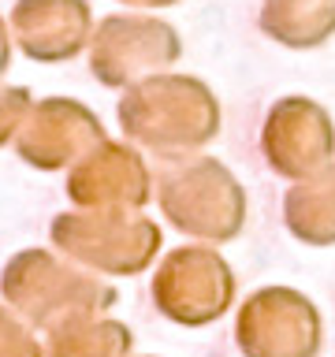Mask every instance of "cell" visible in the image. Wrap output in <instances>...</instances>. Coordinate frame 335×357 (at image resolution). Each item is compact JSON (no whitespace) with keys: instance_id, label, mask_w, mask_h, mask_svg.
Instances as JSON below:
<instances>
[{"instance_id":"1","label":"cell","mask_w":335,"mask_h":357,"mask_svg":"<svg viewBox=\"0 0 335 357\" xmlns=\"http://www.w3.org/2000/svg\"><path fill=\"white\" fill-rule=\"evenodd\" d=\"M119 130L153 156H190L220 130V108L205 82L190 75H149L123 89L116 105Z\"/></svg>"},{"instance_id":"2","label":"cell","mask_w":335,"mask_h":357,"mask_svg":"<svg viewBox=\"0 0 335 357\" xmlns=\"http://www.w3.org/2000/svg\"><path fill=\"white\" fill-rule=\"evenodd\" d=\"M8 309L30 328L52 331L75 317H100L116 305V287L52 250H22L0 272Z\"/></svg>"},{"instance_id":"3","label":"cell","mask_w":335,"mask_h":357,"mask_svg":"<svg viewBox=\"0 0 335 357\" xmlns=\"http://www.w3.org/2000/svg\"><path fill=\"white\" fill-rule=\"evenodd\" d=\"M67 261L94 275H138L161 253V227L142 208H75L49 223Z\"/></svg>"},{"instance_id":"4","label":"cell","mask_w":335,"mask_h":357,"mask_svg":"<svg viewBox=\"0 0 335 357\" xmlns=\"http://www.w3.org/2000/svg\"><path fill=\"white\" fill-rule=\"evenodd\" d=\"M161 212L190 238L228 242L242 231V190L231 172L209 156H175L153 186Z\"/></svg>"},{"instance_id":"5","label":"cell","mask_w":335,"mask_h":357,"mask_svg":"<svg viewBox=\"0 0 335 357\" xmlns=\"http://www.w3.org/2000/svg\"><path fill=\"white\" fill-rule=\"evenodd\" d=\"M89 75L108 89H127L149 75H161L183 56L175 26L149 11H119L97 22L89 38Z\"/></svg>"},{"instance_id":"6","label":"cell","mask_w":335,"mask_h":357,"mask_svg":"<svg viewBox=\"0 0 335 357\" xmlns=\"http://www.w3.org/2000/svg\"><path fill=\"white\" fill-rule=\"evenodd\" d=\"M234 298V275L209 245H179L153 275V301L172 324L201 328L228 312Z\"/></svg>"},{"instance_id":"7","label":"cell","mask_w":335,"mask_h":357,"mask_svg":"<svg viewBox=\"0 0 335 357\" xmlns=\"http://www.w3.org/2000/svg\"><path fill=\"white\" fill-rule=\"evenodd\" d=\"M234 339L246 357H317L320 317L306 294L268 287L239 309Z\"/></svg>"},{"instance_id":"8","label":"cell","mask_w":335,"mask_h":357,"mask_svg":"<svg viewBox=\"0 0 335 357\" xmlns=\"http://www.w3.org/2000/svg\"><path fill=\"white\" fill-rule=\"evenodd\" d=\"M105 138H108L105 123H100L97 112H89L82 100L41 97L30 105L27 119H22V127L15 134V153L27 167L60 172V167L78 164Z\"/></svg>"},{"instance_id":"9","label":"cell","mask_w":335,"mask_h":357,"mask_svg":"<svg viewBox=\"0 0 335 357\" xmlns=\"http://www.w3.org/2000/svg\"><path fill=\"white\" fill-rule=\"evenodd\" d=\"M153 175L138 145L105 138L67 167V201L75 208H145Z\"/></svg>"},{"instance_id":"10","label":"cell","mask_w":335,"mask_h":357,"mask_svg":"<svg viewBox=\"0 0 335 357\" xmlns=\"http://www.w3.org/2000/svg\"><path fill=\"white\" fill-rule=\"evenodd\" d=\"M8 30L27 60L67 63L89 49L94 11L86 0H15Z\"/></svg>"},{"instance_id":"11","label":"cell","mask_w":335,"mask_h":357,"mask_svg":"<svg viewBox=\"0 0 335 357\" xmlns=\"http://www.w3.org/2000/svg\"><path fill=\"white\" fill-rule=\"evenodd\" d=\"M265 153L276 172L298 175L332 153V123L309 100H283L265 127Z\"/></svg>"},{"instance_id":"12","label":"cell","mask_w":335,"mask_h":357,"mask_svg":"<svg viewBox=\"0 0 335 357\" xmlns=\"http://www.w3.org/2000/svg\"><path fill=\"white\" fill-rule=\"evenodd\" d=\"M134 335L127 324L100 317H75L49 331L45 357H131Z\"/></svg>"},{"instance_id":"13","label":"cell","mask_w":335,"mask_h":357,"mask_svg":"<svg viewBox=\"0 0 335 357\" xmlns=\"http://www.w3.org/2000/svg\"><path fill=\"white\" fill-rule=\"evenodd\" d=\"M261 26L283 45H320L335 30V0H265Z\"/></svg>"},{"instance_id":"14","label":"cell","mask_w":335,"mask_h":357,"mask_svg":"<svg viewBox=\"0 0 335 357\" xmlns=\"http://www.w3.org/2000/svg\"><path fill=\"white\" fill-rule=\"evenodd\" d=\"M287 227L309 245L335 242V172L309 186L290 190L287 197Z\"/></svg>"},{"instance_id":"15","label":"cell","mask_w":335,"mask_h":357,"mask_svg":"<svg viewBox=\"0 0 335 357\" xmlns=\"http://www.w3.org/2000/svg\"><path fill=\"white\" fill-rule=\"evenodd\" d=\"M0 357H45L30 324L4 305H0Z\"/></svg>"},{"instance_id":"16","label":"cell","mask_w":335,"mask_h":357,"mask_svg":"<svg viewBox=\"0 0 335 357\" xmlns=\"http://www.w3.org/2000/svg\"><path fill=\"white\" fill-rule=\"evenodd\" d=\"M34 105V93L22 86H0V149L8 142H15V134L27 119V112Z\"/></svg>"},{"instance_id":"17","label":"cell","mask_w":335,"mask_h":357,"mask_svg":"<svg viewBox=\"0 0 335 357\" xmlns=\"http://www.w3.org/2000/svg\"><path fill=\"white\" fill-rule=\"evenodd\" d=\"M11 45H15L11 41V30H8V22L0 19V75L11 67Z\"/></svg>"},{"instance_id":"18","label":"cell","mask_w":335,"mask_h":357,"mask_svg":"<svg viewBox=\"0 0 335 357\" xmlns=\"http://www.w3.org/2000/svg\"><path fill=\"white\" fill-rule=\"evenodd\" d=\"M116 4H123V8H172L179 0H116Z\"/></svg>"}]
</instances>
